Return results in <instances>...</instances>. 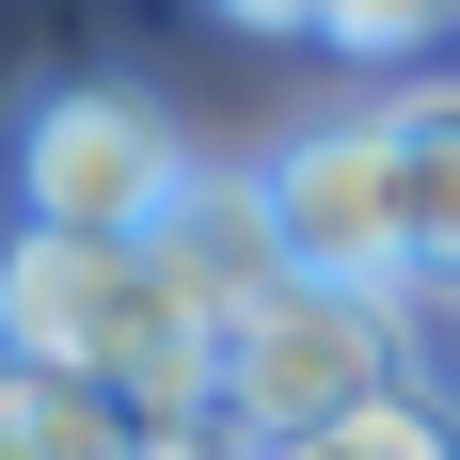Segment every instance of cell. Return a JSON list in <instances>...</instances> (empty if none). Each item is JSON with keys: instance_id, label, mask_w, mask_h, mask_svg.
Returning a JSON list of instances; mask_svg holds the SVG:
<instances>
[{"instance_id": "cell-1", "label": "cell", "mask_w": 460, "mask_h": 460, "mask_svg": "<svg viewBox=\"0 0 460 460\" xmlns=\"http://www.w3.org/2000/svg\"><path fill=\"white\" fill-rule=\"evenodd\" d=\"M0 349L128 397L143 445L223 429V318L159 270V238H95V223H16L0 238Z\"/></svg>"}, {"instance_id": "cell-2", "label": "cell", "mask_w": 460, "mask_h": 460, "mask_svg": "<svg viewBox=\"0 0 460 460\" xmlns=\"http://www.w3.org/2000/svg\"><path fill=\"white\" fill-rule=\"evenodd\" d=\"M413 302H381V286H318L286 270L254 318H223V429H254V445H302V429L366 413L381 381H413Z\"/></svg>"}, {"instance_id": "cell-3", "label": "cell", "mask_w": 460, "mask_h": 460, "mask_svg": "<svg viewBox=\"0 0 460 460\" xmlns=\"http://www.w3.org/2000/svg\"><path fill=\"white\" fill-rule=\"evenodd\" d=\"M254 175H270L286 270L413 302V190H397V95H381V111H302V128H286L270 159H254Z\"/></svg>"}, {"instance_id": "cell-4", "label": "cell", "mask_w": 460, "mask_h": 460, "mask_svg": "<svg viewBox=\"0 0 460 460\" xmlns=\"http://www.w3.org/2000/svg\"><path fill=\"white\" fill-rule=\"evenodd\" d=\"M190 143L143 111L128 80H48L32 128H16V223H95V238H143L175 207Z\"/></svg>"}, {"instance_id": "cell-5", "label": "cell", "mask_w": 460, "mask_h": 460, "mask_svg": "<svg viewBox=\"0 0 460 460\" xmlns=\"http://www.w3.org/2000/svg\"><path fill=\"white\" fill-rule=\"evenodd\" d=\"M143 238H159V270H175L207 318H254V302L286 286V223H270V175H254V159H190L175 207H159Z\"/></svg>"}, {"instance_id": "cell-6", "label": "cell", "mask_w": 460, "mask_h": 460, "mask_svg": "<svg viewBox=\"0 0 460 460\" xmlns=\"http://www.w3.org/2000/svg\"><path fill=\"white\" fill-rule=\"evenodd\" d=\"M397 190H413V318H460V80L397 95Z\"/></svg>"}, {"instance_id": "cell-7", "label": "cell", "mask_w": 460, "mask_h": 460, "mask_svg": "<svg viewBox=\"0 0 460 460\" xmlns=\"http://www.w3.org/2000/svg\"><path fill=\"white\" fill-rule=\"evenodd\" d=\"M0 460H143V429H128V397H95V381L0 349Z\"/></svg>"}, {"instance_id": "cell-8", "label": "cell", "mask_w": 460, "mask_h": 460, "mask_svg": "<svg viewBox=\"0 0 460 460\" xmlns=\"http://www.w3.org/2000/svg\"><path fill=\"white\" fill-rule=\"evenodd\" d=\"M286 460H460V397H445V381H381L366 413L302 429Z\"/></svg>"}, {"instance_id": "cell-9", "label": "cell", "mask_w": 460, "mask_h": 460, "mask_svg": "<svg viewBox=\"0 0 460 460\" xmlns=\"http://www.w3.org/2000/svg\"><path fill=\"white\" fill-rule=\"evenodd\" d=\"M318 48H349V64H429V48H460V0H333Z\"/></svg>"}, {"instance_id": "cell-10", "label": "cell", "mask_w": 460, "mask_h": 460, "mask_svg": "<svg viewBox=\"0 0 460 460\" xmlns=\"http://www.w3.org/2000/svg\"><path fill=\"white\" fill-rule=\"evenodd\" d=\"M223 16H238V32H318L333 0H223Z\"/></svg>"}, {"instance_id": "cell-11", "label": "cell", "mask_w": 460, "mask_h": 460, "mask_svg": "<svg viewBox=\"0 0 460 460\" xmlns=\"http://www.w3.org/2000/svg\"><path fill=\"white\" fill-rule=\"evenodd\" d=\"M175 460H286V445H254V429H190Z\"/></svg>"}, {"instance_id": "cell-12", "label": "cell", "mask_w": 460, "mask_h": 460, "mask_svg": "<svg viewBox=\"0 0 460 460\" xmlns=\"http://www.w3.org/2000/svg\"><path fill=\"white\" fill-rule=\"evenodd\" d=\"M143 460H175V445H143Z\"/></svg>"}]
</instances>
